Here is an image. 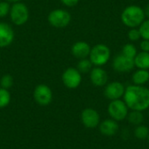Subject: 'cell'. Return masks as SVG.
Instances as JSON below:
<instances>
[{
    "label": "cell",
    "instance_id": "obj_26",
    "mask_svg": "<svg viewBox=\"0 0 149 149\" xmlns=\"http://www.w3.org/2000/svg\"><path fill=\"white\" fill-rule=\"evenodd\" d=\"M128 38L131 41H136L141 38V33L140 31L137 29H132L128 32Z\"/></svg>",
    "mask_w": 149,
    "mask_h": 149
},
{
    "label": "cell",
    "instance_id": "obj_14",
    "mask_svg": "<svg viewBox=\"0 0 149 149\" xmlns=\"http://www.w3.org/2000/svg\"><path fill=\"white\" fill-rule=\"evenodd\" d=\"M90 79L94 86H103L107 83L108 75L104 69L100 67H95L91 70Z\"/></svg>",
    "mask_w": 149,
    "mask_h": 149
},
{
    "label": "cell",
    "instance_id": "obj_15",
    "mask_svg": "<svg viewBox=\"0 0 149 149\" xmlns=\"http://www.w3.org/2000/svg\"><path fill=\"white\" fill-rule=\"evenodd\" d=\"M100 132L105 136H113L114 135L119 129V125L116 120L113 119L105 120L99 125Z\"/></svg>",
    "mask_w": 149,
    "mask_h": 149
},
{
    "label": "cell",
    "instance_id": "obj_19",
    "mask_svg": "<svg viewBox=\"0 0 149 149\" xmlns=\"http://www.w3.org/2000/svg\"><path fill=\"white\" fill-rule=\"evenodd\" d=\"M93 63L88 58H82L79 60L77 65V69L79 71L80 73H86L92 70Z\"/></svg>",
    "mask_w": 149,
    "mask_h": 149
},
{
    "label": "cell",
    "instance_id": "obj_20",
    "mask_svg": "<svg viewBox=\"0 0 149 149\" xmlns=\"http://www.w3.org/2000/svg\"><path fill=\"white\" fill-rule=\"evenodd\" d=\"M127 118H128L129 122H131L134 125H137V126L141 125L143 122V120H144L143 114L140 111H133V112H131L127 115Z\"/></svg>",
    "mask_w": 149,
    "mask_h": 149
},
{
    "label": "cell",
    "instance_id": "obj_21",
    "mask_svg": "<svg viewBox=\"0 0 149 149\" xmlns=\"http://www.w3.org/2000/svg\"><path fill=\"white\" fill-rule=\"evenodd\" d=\"M134 135L136 138H138L140 140L148 139L149 135L148 127L144 125H139L134 130Z\"/></svg>",
    "mask_w": 149,
    "mask_h": 149
},
{
    "label": "cell",
    "instance_id": "obj_23",
    "mask_svg": "<svg viewBox=\"0 0 149 149\" xmlns=\"http://www.w3.org/2000/svg\"><path fill=\"white\" fill-rule=\"evenodd\" d=\"M121 53L123 55H125L126 57L134 58L135 56L137 55V49L133 44H127L122 48V52Z\"/></svg>",
    "mask_w": 149,
    "mask_h": 149
},
{
    "label": "cell",
    "instance_id": "obj_25",
    "mask_svg": "<svg viewBox=\"0 0 149 149\" xmlns=\"http://www.w3.org/2000/svg\"><path fill=\"white\" fill-rule=\"evenodd\" d=\"M10 10V4L7 1H0V18L5 17L9 15Z\"/></svg>",
    "mask_w": 149,
    "mask_h": 149
},
{
    "label": "cell",
    "instance_id": "obj_28",
    "mask_svg": "<svg viewBox=\"0 0 149 149\" xmlns=\"http://www.w3.org/2000/svg\"><path fill=\"white\" fill-rule=\"evenodd\" d=\"M141 49L142 50V52H149V40L144 39L142 42H141Z\"/></svg>",
    "mask_w": 149,
    "mask_h": 149
},
{
    "label": "cell",
    "instance_id": "obj_1",
    "mask_svg": "<svg viewBox=\"0 0 149 149\" xmlns=\"http://www.w3.org/2000/svg\"><path fill=\"white\" fill-rule=\"evenodd\" d=\"M123 96L127 107L133 111L142 112L149 108V89L143 86H127Z\"/></svg>",
    "mask_w": 149,
    "mask_h": 149
},
{
    "label": "cell",
    "instance_id": "obj_8",
    "mask_svg": "<svg viewBox=\"0 0 149 149\" xmlns=\"http://www.w3.org/2000/svg\"><path fill=\"white\" fill-rule=\"evenodd\" d=\"M61 79L64 86L69 89H75L79 87L82 81L81 73L77 68L74 67H69L65 69Z\"/></svg>",
    "mask_w": 149,
    "mask_h": 149
},
{
    "label": "cell",
    "instance_id": "obj_30",
    "mask_svg": "<svg viewBox=\"0 0 149 149\" xmlns=\"http://www.w3.org/2000/svg\"><path fill=\"white\" fill-rule=\"evenodd\" d=\"M7 1L8 3H18V2H21L22 0H5Z\"/></svg>",
    "mask_w": 149,
    "mask_h": 149
},
{
    "label": "cell",
    "instance_id": "obj_6",
    "mask_svg": "<svg viewBox=\"0 0 149 149\" xmlns=\"http://www.w3.org/2000/svg\"><path fill=\"white\" fill-rule=\"evenodd\" d=\"M53 93L51 87L45 84L38 85L33 91V99L39 106H48L52 103Z\"/></svg>",
    "mask_w": 149,
    "mask_h": 149
},
{
    "label": "cell",
    "instance_id": "obj_27",
    "mask_svg": "<svg viewBox=\"0 0 149 149\" xmlns=\"http://www.w3.org/2000/svg\"><path fill=\"white\" fill-rule=\"evenodd\" d=\"M60 1L64 5L67 7H73L79 3V0H60Z\"/></svg>",
    "mask_w": 149,
    "mask_h": 149
},
{
    "label": "cell",
    "instance_id": "obj_29",
    "mask_svg": "<svg viewBox=\"0 0 149 149\" xmlns=\"http://www.w3.org/2000/svg\"><path fill=\"white\" fill-rule=\"evenodd\" d=\"M144 13H145V16H147V17H149V3L146 6L145 10H144Z\"/></svg>",
    "mask_w": 149,
    "mask_h": 149
},
{
    "label": "cell",
    "instance_id": "obj_7",
    "mask_svg": "<svg viewBox=\"0 0 149 149\" xmlns=\"http://www.w3.org/2000/svg\"><path fill=\"white\" fill-rule=\"evenodd\" d=\"M107 110L111 118L116 121L122 120L128 115V107L125 101H122L121 100H112Z\"/></svg>",
    "mask_w": 149,
    "mask_h": 149
},
{
    "label": "cell",
    "instance_id": "obj_5",
    "mask_svg": "<svg viewBox=\"0 0 149 149\" xmlns=\"http://www.w3.org/2000/svg\"><path fill=\"white\" fill-rule=\"evenodd\" d=\"M72 19L71 14L64 9H55L52 10L47 17L48 23L55 28L66 27Z\"/></svg>",
    "mask_w": 149,
    "mask_h": 149
},
{
    "label": "cell",
    "instance_id": "obj_24",
    "mask_svg": "<svg viewBox=\"0 0 149 149\" xmlns=\"http://www.w3.org/2000/svg\"><path fill=\"white\" fill-rule=\"evenodd\" d=\"M139 31L141 33V37H142L144 39L149 40V19L141 23Z\"/></svg>",
    "mask_w": 149,
    "mask_h": 149
},
{
    "label": "cell",
    "instance_id": "obj_9",
    "mask_svg": "<svg viewBox=\"0 0 149 149\" xmlns=\"http://www.w3.org/2000/svg\"><path fill=\"white\" fill-rule=\"evenodd\" d=\"M81 121L87 128H95L100 123V117L99 113L93 108H86L82 111Z\"/></svg>",
    "mask_w": 149,
    "mask_h": 149
},
{
    "label": "cell",
    "instance_id": "obj_16",
    "mask_svg": "<svg viewBox=\"0 0 149 149\" xmlns=\"http://www.w3.org/2000/svg\"><path fill=\"white\" fill-rule=\"evenodd\" d=\"M134 59V65L139 69H149V52H141L137 53Z\"/></svg>",
    "mask_w": 149,
    "mask_h": 149
},
{
    "label": "cell",
    "instance_id": "obj_18",
    "mask_svg": "<svg viewBox=\"0 0 149 149\" xmlns=\"http://www.w3.org/2000/svg\"><path fill=\"white\" fill-rule=\"evenodd\" d=\"M11 96L9 90L0 87V109L4 108L10 103Z\"/></svg>",
    "mask_w": 149,
    "mask_h": 149
},
{
    "label": "cell",
    "instance_id": "obj_13",
    "mask_svg": "<svg viewBox=\"0 0 149 149\" xmlns=\"http://www.w3.org/2000/svg\"><path fill=\"white\" fill-rule=\"evenodd\" d=\"M72 54L79 59L86 58L91 52L90 45L85 41H78L72 46Z\"/></svg>",
    "mask_w": 149,
    "mask_h": 149
},
{
    "label": "cell",
    "instance_id": "obj_11",
    "mask_svg": "<svg viewBox=\"0 0 149 149\" xmlns=\"http://www.w3.org/2000/svg\"><path fill=\"white\" fill-rule=\"evenodd\" d=\"M14 38L15 32L13 28L7 23L0 22V48L10 45Z\"/></svg>",
    "mask_w": 149,
    "mask_h": 149
},
{
    "label": "cell",
    "instance_id": "obj_31",
    "mask_svg": "<svg viewBox=\"0 0 149 149\" xmlns=\"http://www.w3.org/2000/svg\"><path fill=\"white\" fill-rule=\"evenodd\" d=\"M148 142H149V135H148Z\"/></svg>",
    "mask_w": 149,
    "mask_h": 149
},
{
    "label": "cell",
    "instance_id": "obj_4",
    "mask_svg": "<svg viewBox=\"0 0 149 149\" xmlns=\"http://www.w3.org/2000/svg\"><path fill=\"white\" fill-rule=\"evenodd\" d=\"M110 49L106 45L99 44L91 48L89 59L91 60L93 65L96 66H101L107 63L110 58Z\"/></svg>",
    "mask_w": 149,
    "mask_h": 149
},
{
    "label": "cell",
    "instance_id": "obj_22",
    "mask_svg": "<svg viewBox=\"0 0 149 149\" xmlns=\"http://www.w3.org/2000/svg\"><path fill=\"white\" fill-rule=\"evenodd\" d=\"M14 84V79L10 74H4L0 79V87L9 90Z\"/></svg>",
    "mask_w": 149,
    "mask_h": 149
},
{
    "label": "cell",
    "instance_id": "obj_17",
    "mask_svg": "<svg viewBox=\"0 0 149 149\" xmlns=\"http://www.w3.org/2000/svg\"><path fill=\"white\" fill-rule=\"evenodd\" d=\"M149 80V72L148 70L140 69L136 71L133 75V82L134 85L142 86Z\"/></svg>",
    "mask_w": 149,
    "mask_h": 149
},
{
    "label": "cell",
    "instance_id": "obj_12",
    "mask_svg": "<svg viewBox=\"0 0 149 149\" xmlns=\"http://www.w3.org/2000/svg\"><path fill=\"white\" fill-rule=\"evenodd\" d=\"M124 93H125V87L122 83L118 81L108 84L104 91L105 96L111 100H120L124 95Z\"/></svg>",
    "mask_w": 149,
    "mask_h": 149
},
{
    "label": "cell",
    "instance_id": "obj_2",
    "mask_svg": "<svg viewBox=\"0 0 149 149\" xmlns=\"http://www.w3.org/2000/svg\"><path fill=\"white\" fill-rule=\"evenodd\" d=\"M145 13L143 9L137 5H130L127 7L122 14L121 20L128 27L134 28L138 25H141L144 21Z\"/></svg>",
    "mask_w": 149,
    "mask_h": 149
},
{
    "label": "cell",
    "instance_id": "obj_3",
    "mask_svg": "<svg viewBox=\"0 0 149 149\" xmlns=\"http://www.w3.org/2000/svg\"><path fill=\"white\" fill-rule=\"evenodd\" d=\"M9 15L10 21L15 25L20 26L27 23L30 17V11L25 3L18 2L10 5Z\"/></svg>",
    "mask_w": 149,
    "mask_h": 149
},
{
    "label": "cell",
    "instance_id": "obj_10",
    "mask_svg": "<svg viewBox=\"0 0 149 149\" xmlns=\"http://www.w3.org/2000/svg\"><path fill=\"white\" fill-rule=\"evenodd\" d=\"M113 69L119 72H127L131 71L134 66V59L126 57L122 53L117 55L113 62Z\"/></svg>",
    "mask_w": 149,
    "mask_h": 149
}]
</instances>
